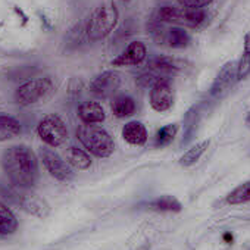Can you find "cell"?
<instances>
[{"label": "cell", "mask_w": 250, "mask_h": 250, "mask_svg": "<svg viewBox=\"0 0 250 250\" xmlns=\"http://www.w3.org/2000/svg\"><path fill=\"white\" fill-rule=\"evenodd\" d=\"M110 109L116 118H127V116H131L136 113V102L130 96L121 94L113 99Z\"/></svg>", "instance_id": "15"}, {"label": "cell", "mask_w": 250, "mask_h": 250, "mask_svg": "<svg viewBox=\"0 0 250 250\" xmlns=\"http://www.w3.org/2000/svg\"><path fill=\"white\" fill-rule=\"evenodd\" d=\"M147 56V49L143 42H131L127 49L112 61V66H137Z\"/></svg>", "instance_id": "11"}, {"label": "cell", "mask_w": 250, "mask_h": 250, "mask_svg": "<svg viewBox=\"0 0 250 250\" xmlns=\"http://www.w3.org/2000/svg\"><path fill=\"white\" fill-rule=\"evenodd\" d=\"M246 122H247V125H250V112L247 113V118H246Z\"/></svg>", "instance_id": "30"}, {"label": "cell", "mask_w": 250, "mask_h": 250, "mask_svg": "<svg viewBox=\"0 0 250 250\" xmlns=\"http://www.w3.org/2000/svg\"><path fill=\"white\" fill-rule=\"evenodd\" d=\"M122 139L131 146H143L147 142V130L139 121L127 122L122 127Z\"/></svg>", "instance_id": "12"}, {"label": "cell", "mask_w": 250, "mask_h": 250, "mask_svg": "<svg viewBox=\"0 0 250 250\" xmlns=\"http://www.w3.org/2000/svg\"><path fill=\"white\" fill-rule=\"evenodd\" d=\"M52 90H53V81L50 77L34 78L18 87V90L15 91V102L20 106H30L49 96Z\"/></svg>", "instance_id": "5"}, {"label": "cell", "mask_w": 250, "mask_h": 250, "mask_svg": "<svg viewBox=\"0 0 250 250\" xmlns=\"http://www.w3.org/2000/svg\"><path fill=\"white\" fill-rule=\"evenodd\" d=\"M167 43L174 47V49H184L188 46L190 43V36L187 31H184V28L180 27H172L168 30V37H167Z\"/></svg>", "instance_id": "20"}, {"label": "cell", "mask_w": 250, "mask_h": 250, "mask_svg": "<svg viewBox=\"0 0 250 250\" xmlns=\"http://www.w3.org/2000/svg\"><path fill=\"white\" fill-rule=\"evenodd\" d=\"M2 167L12 186L33 188L39 180V164L33 150L27 146H11L3 152Z\"/></svg>", "instance_id": "1"}, {"label": "cell", "mask_w": 250, "mask_h": 250, "mask_svg": "<svg viewBox=\"0 0 250 250\" xmlns=\"http://www.w3.org/2000/svg\"><path fill=\"white\" fill-rule=\"evenodd\" d=\"M37 134L46 145L52 147H58L66 142L68 128L61 116L47 115L37 125Z\"/></svg>", "instance_id": "6"}, {"label": "cell", "mask_w": 250, "mask_h": 250, "mask_svg": "<svg viewBox=\"0 0 250 250\" xmlns=\"http://www.w3.org/2000/svg\"><path fill=\"white\" fill-rule=\"evenodd\" d=\"M147 31L150 33L152 39L158 43V44H165L167 43V37H168V30L164 28V25L161 24V21H153L150 24H147Z\"/></svg>", "instance_id": "27"}, {"label": "cell", "mask_w": 250, "mask_h": 250, "mask_svg": "<svg viewBox=\"0 0 250 250\" xmlns=\"http://www.w3.org/2000/svg\"><path fill=\"white\" fill-rule=\"evenodd\" d=\"M206 18V14L203 9L196 8V9H188V8H183V24L196 28L199 27Z\"/></svg>", "instance_id": "26"}, {"label": "cell", "mask_w": 250, "mask_h": 250, "mask_svg": "<svg viewBox=\"0 0 250 250\" xmlns=\"http://www.w3.org/2000/svg\"><path fill=\"white\" fill-rule=\"evenodd\" d=\"M87 36V30H85V24H80V25H75L71 33L68 34V39H66V46L68 47H77L80 46V43L83 42V37Z\"/></svg>", "instance_id": "28"}, {"label": "cell", "mask_w": 250, "mask_h": 250, "mask_svg": "<svg viewBox=\"0 0 250 250\" xmlns=\"http://www.w3.org/2000/svg\"><path fill=\"white\" fill-rule=\"evenodd\" d=\"M149 206L152 209L161 210V212H180L181 210V203L175 197H172V196L159 197V199L153 200Z\"/></svg>", "instance_id": "23"}, {"label": "cell", "mask_w": 250, "mask_h": 250, "mask_svg": "<svg viewBox=\"0 0 250 250\" xmlns=\"http://www.w3.org/2000/svg\"><path fill=\"white\" fill-rule=\"evenodd\" d=\"M78 116L84 124L93 125V124L103 122L104 118H106V113H104V109L102 107L100 103L87 100V102H83L78 106Z\"/></svg>", "instance_id": "13"}, {"label": "cell", "mask_w": 250, "mask_h": 250, "mask_svg": "<svg viewBox=\"0 0 250 250\" xmlns=\"http://www.w3.org/2000/svg\"><path fill=\"white\" fill-rule=\"evenodd\" d=\"M121 2H124V3H125V2H130V0H121Z\"/></svg>", "instance_id": "31"}, {"label": "cell", "mask_w": 250, "mask_h": 250, "mask_svg": "<svg viewBox=\"0 0 250 250\" xmlns=\"http://www.w3.org/2000/svg\"><path fill=\"white\" fill-rule=\"evenodd\" d=\"M158 20L161 22L183 24V8L178 9L175 6H162L158 11Z\"/></svg>", "instance_id": "25"}, {"label": "cell", "mask_w": 250, "mask_h": 250, "mask_svg": "<svg viewBox=\"0 0 250 250\" xmlns=\"http://www.w3.org/2000/svg\"><path fill=\"white\" fill-rule=\"evenodd\" d=\"M119 85H121V75L115 71H106L97 75L91 81L90 90L99 99H107L116 93Z\"/></svg>", "instance_id": "10"}, {"label": "cell", "mask_w": 250, "mask_h": 250, "mask_svg": "<svg viewBox=\"0 0 250 250\" xmlns=\"http://www.w3.org/2000/svg\"><path fill=\"white\" fill-rule=\"evenodd\" d=\"M178 3L181 8H188V9L200 8V9H203L205 6L212 3V0H178Z\"/></svg>", "instance_id": "29"}, {"label": "cell", "mask_w": 250, "mask_h": 250, "mask_svg": "<svg viewBox=\"0 0 250 250\" xmlns=\"http://www.w3.org/2000/svg\"><path fill=\"white\" fill-rule=\"evenodd\" d=\"M3 197L9 199L15 205H18L22 210L37 216V218H46L50 213V206L49 203L42 199L39 194L30 191V188H20L15 186L3 187L2 190Z\"/></svg>", "instance_id": "4"}, {"label": "cell", "mask_w": 250, "mask_h": 250, "mask_svg": "<svg viewBox=\"0 0 250 250\" xmlns=\"http://www.w3.org/2000/svg\"><path fill=\"white\" fill-rule=\"evenodd\" d=\"M237 81V62L229 61L219 69L216 78L210 85L209 93L213 99H221L234 87Z\"/></svg>", "instance_id": "8"}, {"label": "cell", "mask_w": 250, "mask_h": 250, "mask_svg": "<svg viewBox=\"0 0 250 250\" xmlns=\"http://www.w3.org/2000/svg\"><path fill=\"white\" fill-rule=\"evenodd\" d=\"M250 202V181L238 186L227 196V203L229 205H241Z\"/></svg>", "instance_id": "24"}, {"label": "cell", "mask_w": 250, "mask_h": 250, "mask_svg": "<svg viewBox=\"0 0 250 250\" xmlns=\"http://www.w3.org/2000/svg\"><path fill=\"white\" fill-rule=\"evenodd\" d=\"M18 228V221L12 210L0 203V235H11L17 231Z\"/></svg>", "instance_id": "18"}, {"label": "cell", "mask_w": 250, "mask_h": 250, "mask_svg": "<svg viewBox=\"0 0 250 250\" xmlns=\"http://www.w3.org/2000/svg\"><path fill=\"white\" fill-rule=\"evenodd\" d=\"M66 161L71 167H74L78 171H85L91 167V158L87 152L83 149H78L75 146H71L66 150Z\"/></svg>", "instance_id": "17"}, {"label": "cell", "mask_w": 250, "mask_h": 250, "mask_svg": "<svg viewBox=\"0 0 250 250\" xmlns=\"http://www.w3.org/2000/svg\"><path fill=\"white\" fill-rule=\"evenodd\" d=\"M21 131H22L21 122L17 118L0 112V142L11 140L20 136Z\"/></svg>", "instance_id": "14"}, {"label": "cell", "mask_w": 250, "mask_h": 250, "mask_svg": "<svg viewBox=\"0 0 250 250\" xmlns=\"http://www.w3.org/2000/svg\"><path fill=\"white\" fill-rule=\"evenodd\" d=\"M250 75V33L244 36V50L237 62V80H244Z\"/></svg>", "instance_id": "19"}, {"label": "cell", "mask_w": 250, "mask_h": 250, "mask_svg": "<svg viewBox=\"0 0 250 250\" xmlns=\"http://www.w3.org/2000/svg\"><path fill=\"white\" fill-rule=\"evenodd\" d=\"M174 104V90L169 78L158 81L150 88V106L156 112H167Z\"/></svg>", "instance_id": "9"}, {"label": "cell", "mask_w": 250, "mask_h": 250, "mask_svg": "<svg viewBox=\"0 0 250 250\" xmlns=\"http://www.w3.org/2000/svg\"><path fill=\"white\" fill-rule=\"evenodd\" d=\"M177 131H178L177 124H168L161 130H158V133L155 136V147H165L169 143H172V140L177 136Z\"/></svg>", "instance_id": "22"}, {"label": "cell", "mask_w": 250, "mask_h": 250, "mask_svg": "<svg viewBox=\"0 0 250 250\" xmlns=\"http://www.w3.org/2000/svg\"><path fill=\"white\" fill-rule=\"evenodd\" d=\"M118 9L115 3H103L99 8L94 9V12L90 15V18L85 22L87 30V39L91 42L102 40L107 37L118 24Z\"/></svg>", "instance_id": "2"}, {"label": "cell", "mask_w": 250, "mask_h": 250, "mask_svg": "<svg viewBox=\"0 0 250 250\" xmlns=\"http://www.w3.org/2000/svg\"><path fill=\"white\" fill-rule=\"evenodd\" d=\"M81 145L97 158H109L115 150V143L107 131L90 124H84L77 130Z\"/></svg>", "instance_id": "3"}, {"label": "cell", "mask_w": 250, "mask_h": 250, "mask_svg": "<svg viewBox=\"0 0 250 250\" xmlns=\"http://www.w3.org/2000/svg\"><path fill=\"white\" fill-rule=\"evenodd\" d=\"M149 69L153 71L155 74H158L162 78H169L171 75L177 74L180 66L177 65V62L171 58H155L150 63H149Z\"/></svg>", "instance_id": "16"}, {"label": "cell", "mask_w": 250, "mask_h": 250, "mask_svg": "<svg viewBox=\"0 0 250 250\" xmlns=\"http://www.w3.org/2000/svg\"><path fill=\"white\" fill-rule=\"evenodd\" d=\"M209 147V140H205L202 143H197L196 146H193L191 149H188L181 158H180V164L183 167H191L194 165L200 158L202 155L205 153V150Z\"/></svg>", "instance_id": "21"}, {"label": "cell", "mask_w": 250, "mask_h": 250, "mask_svg": "<svg viewBox=\"0 0 250 250\" xmlns=\"http://www.w3.org/2000/svg\"><path fill=\"white\" fill-rule=\"evenodd\" d=\"M40 159H42L44 168L47 169V172L53 178H56L58 181L68 183L74 178V172L69 168V165L52 149L42 147L40 149Z\"/></svg>", "instance_id": "7"}]
</instances>
